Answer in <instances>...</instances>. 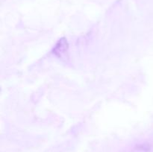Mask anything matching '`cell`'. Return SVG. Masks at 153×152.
Wrapping results in <instances>:
<instances>
[]
</instances>
